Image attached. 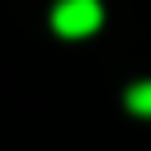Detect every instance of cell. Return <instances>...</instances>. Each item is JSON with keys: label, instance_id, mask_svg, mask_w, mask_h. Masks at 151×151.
Listing matches in <instances>:
<instances>
[{"label": "cell", "instance_id": "obj_1", "mask_svg": "<svg viewBox=\"0 0 151 151\" xmlns=\"http://www.w3.org/2000/svg\"><path fill=\"white\" fill-rule=\"evenodd\" d=\"M99 24H104L99 0H57V9H52V28L61 38H90Z\"/></svg>", "mask_w": 151, "mask_h": 151}, {"label": "cell", "instance_id": "obj_2", "mask_svg": "<svg viewBox=\"0 0 151 151\" xmlns=\"http://www.w3.org/2000/svg\"><path fill=\"white\" fill-rule=\"evenodd\" d=\"M127 109H132V113H146V118H151V80H137V85L127 90Z\"/></svg>", "mask_w": 151, "mask_h": 151}]
</instances>
